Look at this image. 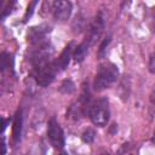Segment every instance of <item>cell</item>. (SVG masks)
Returning <instances> with one entry per match:
<instances>
[{
  "mask_svg": "<svg viewBox=\"0 0 155 155\" xmlns=\"http://www.w3.org/2000/svg\"><path fill=\"white\" fill-rule=\"evenodd\" d=\"M2 5H4V1H2V0H0V8L2 7Z\"/></svg>",
  "mask_w": 155,
  "mask_h": 155,
  "instance_id": "d6986e66",
  "label": "cell"
},
{
  "mask_svg": "<svg viewBox=\"0 0 155 155\" xmlns=\"http://www.w3.org/2000/svg\"><path fill=\"white\" fill-rule=\"evenodd\" d=\"M119 68L116 64L111 62H105L101 64L97 69L94 80H93V90L101 92L105 88H109L119 78Z\"/></svg>",
  "mask_w": 155,
  "mask_h": 155,
  "instance_id": "6da1fadb",
  "label": "cell"
},
{
  "mask_svg": "<svg viewBox=\"0 0 155 155\" xmlns=\"http://www.w3.org/2000/svg\"><path fill=\"white\" fill-rule=\"evenodd\" d=\"M94 137H96V132L92 130V128H87L82 132L81 134V139L84 143H87V144H91L93 140H94Z\"/></svg>",
  "mask_w": 155,
  "mask_h": 155,
  "instance_id": "4fadbf2b",
  "label": "cell"
},
{
  "mask_svg": "<svg viewBox=\"0 0 155 155\" xmlns=\"http://www.w3.org/2000/svg\"><path fill=\"white\" fill-rule=\"evenodd\" d=\"M12 67V56L8 52L0 53V73H5Z\"/></svg>",
  "mask_w": 155,
  "mask_h": 155,
  "instance_id": "8fae6325",
  "label": "cell"
},
{
  "mask_svg": "<svg viewBox=\"0 0 155 155\" xmlns=\"http://www.w3.org/2000/svg\"><path fill=\"white\" fill-rule=\"evenodd\" d=\"M6 126H7V121H6L4 117L0 116V133L4 132V130L6 128Z\"/></svg>",
  "mask_w": 155,
  "mask_h": 155,
  "instance_id": "e0dca14e",
  "label": "cell"
},
{
  "mask_svg": "<svg viewBox=\"0 0 155 155\" xmlns=\"http://www.w3.org/2000/svg\"><path fill=\"white\" fill-rule=\"evenodd\" d=\"M103 155H109V154H108V153H105V154H103Z\"/></svg>",
  "mask_w": 155,
  "mask_h": 155,
  "instance_id": "ffe728a7",
  "label": "cell"
},
{
  "mask_svg": "<svg viewBox=\"0 0 155 155\" xmlns=\"http://www.w3.org/2000/svg\"><path fill=\"white\" fill-rule=\"evenodd\" d=\"M48 5V8L51 10L53 18L61 22L67 21L73 11V4L67 0H57V1H48L46 2Z\"/></svg>",
  "mask_w": 155,
  "mask_h": 155,
  "instance_id": "5b68a950",
  "label": "cell"
},
{
  "mask_svg": "<svg viewBox=\"0 0 155 155\" xmlns=\"http://www.w3.org/2000/svg\"><path fill=\"white\" fill-rule=\"evenodd\" d=\"M149 71L151 74H154L155 69H154V54H150V58H149Z\"/></svg>",
  "mask_w": 155,
  "mask_h": 155,
  "instance_id": "2e32d148",
  "label": "cell"
},
{
  "mask_svg": "<svg viewBox=\"0 0 155 155\" xmlns=\"http://www.w3.org/2000/svg\"><path fill=\"white\" fill-rule=\"evenodd\" d=\"M22 127H23V116H22V110L18 109L16 111V115L13 119V126H12V140L15 145L21 140Z\"/></svg>",
  "mask_w": 155,
  "mask_h": 155,
  "instance_id": "ba28073f",
  "label": "cell"
},
{
  "mask_svg": "<svg viewBox=\"0 0 155 155\" xmlns=\"http://www.w3.org/2000/svg\"><path fill=\"white\" fill-rule=\"evenodd\" d=\"M88 108H90V91L84 85L81 96L79 97V99L75 103H73L69 107V109L67 111V117L73 119V120H79L80 117L86 115V113L88 111Z\"/></svg>",
  "mask_w": 155,
  "mask_h": 155,
  "instance_id": "3957f363",
  "label": "cell"
},
{
  "mask_svg": "<svg viewBox=\"0 0 155 155\" xmlns=\"http://www.w3.org/2000/svg\"><path fill=\"white\" fill-rule=\"evenodd\" d=\"M88 116L93 125L98 127H104L110 117V109H109V102L105 97H102L97 101H94L92 104H90L88 108Z\"/></svg>",
  "mask_w": 155,
  "mask_h": 155,
  "instance_id": "7a4b0ae2",
  "label": "cell"
},
{
  "mask_svg": "<svg viewBox=\"0 0 155 155\" xmlns=\"http://www.w3.org/2000/svg\"><path fill=\"white\" fill-rule=\"evenodd\" d=\"M36 5H38V1H31V2L28 5L27 11H25V15H24V17H23V22H24V23L31 17V15H33V12H34V7H35Z\"/></svg>",
  "mask_w": 155,
  "mask_h": 155,
  "instance_id": "9a60e30c",
  "label": "cell"
},
{
  "mask_svg": "<svg viewBox=\"0 0 155 155\" xmlns=\"http://www.w3.org/2000/svg\"><path fill=\"white\" fill-rule=\"evenodd\" d=\"M71 48H73V44H68L64 47V50L62 51L61 56L54 61L58 71H62V70H64L68 67V64L70 62V57H71V51H73Z\"/></svg>",
  "mask_w": 155,
  "mask_h": 155,
  "instance_id": "9c48e42d",
  "label": "cell"
},
{
  "mask_svg": "<svg viewBox=\"0 0 155 155\" xmlns=\"http://www.w3.org/2000/svg\"><path fill=\"white\" fill-rule=\"evenodd\" d=\"M58 91L61 93H63V94H71V93L75 92V85L70 79H67V80L62 81Z\"/></svg>",
  "mask_w": 155,
  "mask_h": 155,
  "instance_id": "7c38bea8",
  "label": "cell"
},
{
  "mask_svg": "<svg viewBox=\"0 0 155 155\" xmlns=\"http://www.w3.org/2000/svg\"><path fill=\"white\" fill-rule=\"evenodd\" d=\"M51 31V27L48 24H40V25H35V27H31L29 30H28V34H27V40L28 42L34 46V45H38V44H41L44 41H46V36L47 34Z\"/></svg>",
  "mask_w": 155,
  "mask_h": 155,
  "instance_id": "52a82bcc",
  "label": "cell"
},
{
  "mask_svg": "<svg viewBox=\"0 0 155 155\" xmlns=\"http://www.w3.org/2000/svg\"><path fill=\"white\" fill-rule=\"evenodd\" d=\"M103 29H104V17H103L102 12H98L94 16L93 21L90 23L84 41H86L90 46H92L101 38V34H102Z\"/></svg>",
  "mask_w": 155,
  "mask_h": 155,
  "instance_id": "8992f818",
  "label": "cell"
},
{
  "mask_svg": "<svg viewBox=\"0 0 155 155\" xmlns=\"http://www.w3.org/2000/svg\"><path fill=\"white\" fill-rule=\"evenodd\" d=\"M47 138L54 149L57 150L64 149V145H65L64 132L54 117H51L47 122Z\"/></svg>",
  "mask_w": 155,
  "mask_h": 155,
  "instance_id": "277c9868",
  "label": "cell"
},
{
  "mask_svg": "<svg viewBox=\"0 0 155 155\" xmlns=\"http://www.w3.org/2000/svg\"><path fill=\"white\" fill-rule=\"evenodd\" d=\"M5 143H4V140L2 139H0V155H4L5 154Z\"/></svg>",
  "mask_w": 155,
  "mask_h": 155,
  "instance_id": "ac0fdd59",
  "label": "cell"
},
{
  "mask_svg": "<svg viewBox=\"0 0 155 155\" xmlns=\"http://www.w3.org/2000/svg\"><path fill=\"white\" fill-rule=\"evenodd\" d=\"M110 40H111V38H110V36H107V38L102 41V44L99 45V47H98V53H97L99 58H103V57L105 56V50H107L108 45L110 44Z\"/></svg>",
  "mask_w": 155,
  "mask_h": 155,
  "instance_id": "5bb4252c",
  "label": "cell"
},
{
  "mask_svg": "<svg viewBox=\"0 0 155 155\" xmlns=\"http://www.w3.org/2000/svg\"><path fill=\"white\" fill-rule=\"evenodd\" d=\"M90 47H91V46H90L86 41L80 42V44L74 48V51H73V58H74V61L78 62V63L82 62V61L85 59V57L87 56Z\"/></svg>",
  "mask_w": 155,
  "mask_h": 155,
  "instance_id": "30bf717a",
  "label": "cell"
}]
</instances>
